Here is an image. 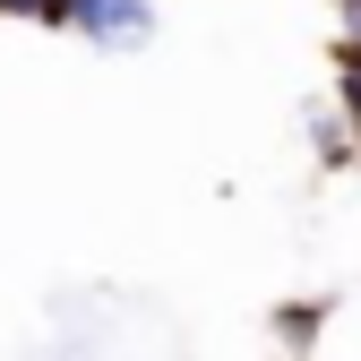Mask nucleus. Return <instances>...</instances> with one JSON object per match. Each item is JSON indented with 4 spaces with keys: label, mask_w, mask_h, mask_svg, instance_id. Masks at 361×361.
Segmentation results:
<instances>
[{
    "label": "nucleus",
    "mask_w": 361,
    "mask_h": 361,
    "mask_svg": "<svg viewBox=\"0 0 361 361\" xmlns=\"http://www.w3.org/2000/svg\"><path fill=\"white\" fill-rule=\"evenodd\" d=\"M9 18H43V26H61V0H0Z\"/></svg>",
    "instance_id": "nucleus-2"
},
{
    "label": "nucleus",
    "mask_w": 361,
    "mask_h": 361,
    "mask_svg": "<svg viewBox=\"0 0 361 361\" xmlns=\"http://www.w3.org/2000/svg\"><path fill=\"white\" fill-rule=\"evenodd\" d=\"M61 26H78L86 43H147L155 35V0H61Z\"/></svg>",
    "instance_id": "nucleus-1"
},
{
    "label": "nucleus",
    "mask_w": 361,
    "mask_h": 361,
    "mask_svg": "<svg viewBox=\"0 0 361 361\" xmlns=\"http://www.w3.org/2000/svg\"><path fill=\"white\" fill-rule=\"evenodd\" d=\"M344 112H361V69H344Z\"/></svg>",
    "instance_id": "nucleus-3"
}]
</instances>
